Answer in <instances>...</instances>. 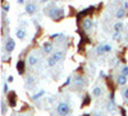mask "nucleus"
Masks as SVG:
<instances>
[{"instance_id":"obj_1","label":"nucleus","mask_w":128,"mask_h":116,"mask_svg":"<svg viewBox=\"0 0 128 116\" xmlns=\"http://www.w3.org/2000/svg\"><path fill=\"white\" fill-rule=\"evenodd\" d=\"M62 58H63V52H62V50L52 52V54L48 58V66H49V67L55 66L59 61H62Z\"/></svg>"},{"instance_id":"obj_2","label":"nucleus","mask_w":128,"mask_h":116,"mask_svg":"<svg viewBox=\"0 0 128 116\" xmlns=\"http://www.w3.org/2000/svg\"><path fill=\"white\" fill-rule=\"evenodd\" d=\"M48 16L51 18V19H54V21H59L60 18H63L64 16V10L62 8H49L48 10Z\"/></svg>"},{"instance_id":"obj_3","label":"nucleus","mask_w":128,"mask_h":116,"mask_svg":"<svg viewBox=\"0 0 128 116\" xmlns=\"http://www.w3.org/2000/svg\"><path fill=\"white\" fill-rule=\"evenodd\" d=\"M56 113L59 116H68L70 113V107H69V104L67 102H59L58 103V106H56Z\"/></svg>"},{"instance_id":"obj_4","label":"nucleus","mask_w":128,"mask_h":116,"mask_svg":"<svg viewBox=\"0 0 128 116\" xmlns=\"http://www.w3.org/2000/svg\"><path fill=\"white\" fill-rule=\"evenodd\" d=\"M14 48H16V41L12 37H8L5 40V44H4V50L6 52V53H12V52L14 50Z\"/></svg>"},{"instance_id":"obj_5","label":"nucleus","mask_w":128,"mask_h":116,"mask_svg":"<svg viewBox=\"0 0 128 116\" xmlns=\"http://www.w3.org/2000/svg\"><path fill=\"white\" fill-rule=\"evenodd\" d=\"M38 63V57L36 54H30L28 58H27V65L30 67H35L36 65Z\"/></svg>"},{"instance_id":"obj_6","label":"nucleus","mask_w":128,"mask_h":116,"mask_svg":"<svg viewBox=\"0 0 128 116\" xmlns=\"http://www.w3.org/2000/svg\"><path fill=\"white\" fill-rule=\"evenodd\" d=\"M42 52H44L45 54H52V44L50 43V41H46V43L42 44Z\"/></svg>"},{"instance_id":"obj_7","label":"nucleus","mask_w":128,"mask_h":116,"mask_svg":"<svg viewBox=\"0 0 128 116\" xmlns=\"http://www.w3.org/2000/svg\"><path fill=\"white\" fill-rule=\"evenodd\" d=\"M82 26H83V30H86V31L91 30L92 26H94L92 19H91V18H84V19H83V22H82Z\"/></svg>"},{"instance_id":"obj_8","label":"nucleus","mask_w":128,"mask_h":116,"mask_svg":"<svg viewBox=\"0 0 128 116\" xmlns=\"http://www.w3.org/2000/svg\"><path fill=\"white\" fill-rule=\"evenodd\" d=\"M106 110H108L110 113H114L116 111V104H115V101L114 99H110L108 102V104H106Z\"/></svg>"},{"instance_id":"obj_9","label":"nucleus","mask_w":128,"mask_h":116,"mask_svg":"<svg viewBox=\"0 0 128 116\" xmlns=\"http://www.w3.org/2000/svg\"><path fill=\"white\" fill-rule=\"evenodd\" d=\"M35 12H36V4L35 3H28L26 5V13L32 16V14H35Z\"/></svg>"},{"instance_id":"obj_10","label":"nucleus","mask_w":128,"mask_h":116,"mask_svg":"<svg viewBox=\"0 0 128 116\" xmlns=\"http://www.w3.org/2000/svg\"><path fill=\"white\" fill-rule=\"evenodd\" d=\"M101 96H102V88H101V87H95V88L92 89V97L99 98V97H101Z\"/></svg>"},{"instance_id":"obj_11","label":"nucleus","mask_w":128,"mask_h":116,"mask_svg":"<svg viewBox=\"0 0 128 116\" xmlns=\"http://www.w3.org/2000/svg\"><path fill=\"white\" fill-rule=\"evenodd\" d=\"M127 81H128V79H127V76H124V75H120L116 78V84H118V85H120V87H123V85H126L127 84Z\"/></svg>"},{"instance_id":"obj_12","label":"nucleus","mask_w":128,"mask_h":116,"mask_svg":"<svg viewBox=\"0 0 128 116\" xmlns=\"http://www.w3.org/2000/svg\"><path fill=\"white\" fill-rule=\"evenodd\" d=\"M74 85H76L77 88H81L84 85V79L82 76H76V79H74Z\"/></svg>"},{"instance_id":"obj_13","label":"nucleus","mask_w":128,"mask_h":116,"mask_svg":"<svg viewBox=\"0 0 128 116\" xmlns=\"http://www.w3.org/2000/svg\"><path fill=\"white\" fill-rule=\"evenodd\" d=\"M124 16H126V8H119L118 10H116V13H115V17L118 18V19H122V18H124Z\"/></svg>"},{"instance_id":"obj_14","label":"nucleus","mask_w":128,"mask_h":116,"mask_svg":"<svg viewBox=\"0 0 128 116\" xmlns=\"http://www.w3.org/2000/svg\"><path fill=\"white\" fill-rule=\"evenodd\" d=\"M114 31L115 32H122V30L124 28V23L123 22H116V23H114Z\"/></svg>"},{"instance_id":"obj_15","label":"nucleus","mask_w":128,"mask_h":116,"mask_svg":"<svg viewBox=\"0 0 128 116\" xmlns=\"http://www.w3.org/2000/svg\"><path fill=\"white\" fill-rule=\"evenodd\" d=\"M16 104H17V102H16V94L13 92H10V94H9V106L14 107Z\"/></svg>"},{"instance_id":"obj_16","label":"nucleus","mask_w":128,"mask_h":116,"mask_svg":"<svg viewBox=\"0 0 128 116\" xmlns=\"http://www.w3.org/2000/svg\"><path fill=\"white\" fill-rule=\"evenodd\" d=\"M17 37L20 39V40H23L26 37V30L24 28H18L17 30Z\"/></svg>"},{"instance_id":"obj_17","label":"nucleus","mask_w":128,"mask_h":116,"mask_svg":"<svg viewBox=\"0 0 128 116\" xmlns=\"http://www.w3.org/2000/svg\"><path fill=\"white\" fill-rule=\"evenodd\" d=\"M17 70H18V73H20V75L24 72V62L23 61H19L17 63Z\"/></svg>"},{"instance_id":"obj_18","label":"nucleus","mask_w":128,"mask_h":116,"mask_svg":"<svg viewBox=\"0 0 128 116\" xmlns=\"http://www.w3.org/2000/svg\"><path fill=\"white\" fill-rule=\"evenodd\" d=\"M96 54H98V56H102V54H105V50H104V44H100V45L96 47Z\"/></svg>"},{"instance_id":"obj_19","label":"nucleus","mask_w":128,"mask_h":116,"mask_svg":"<svg viewBox=\"0 0 128 116\" xmlns=\"http://www.w3.org/2000/svg\"><path fill=\"white\" fill-rule=\"evenodd\" d=\"M94 9H95V7H88L86 10H83V12H81L80 14H78V18L81 17V16H86V14H88V13H91V12H94Z\"/></svg>"},{"instance_id":"obj_20","label":"nucleus","mask_w":128,"mask_h":116,"mask_svg":"<svg viewBox=\"0 0 128 116\" xmlns=\"http://www.w3.org/2000/svg\"><path fill=\"white\" fill-rule=\"evenodd\" d=\"M122 97H123V99L128 101V87L123 89V92H122Z\"/></svg>"},{"instance_id":"obj_21","label":"nucleus","mask_w":128,"mask_h":116,"mask_svg":"<svg viewBox=\"0 0 128 116\" xmlns=\"http://www.w3.org/2000/svg\"><path fill=\"white\" fill-rule=\"evenodd\" d=\"M45 94V90H40L37 94H35V96H32V99H37V98H40V97H42Z\"/></svg>"},{"instance_id":"obj_22","label":"nucleus","mask_w":128,"mask_h":116,"mask_svg":"<svg viewBox=\"0 0 128 116\" xmlns=\"http://www.w3.org/2000/svg\"><path fill=\"white\" fill-rule=\"evenodd\" d=\"M104 50H105V53H110L113 50V48H112L110 44H104Z\"/></svg>"},{"instance_id":"obj_23","label":"nucleus","mask_w":128,"mask_h":116,"mask_svg":"<svg viewBox=\"0 0 128 116\" xmlns=\"http://www.w3.org/2000/svg\"><path fill=\"white\" fill-rule=\"evenodd\" d=\"M120 73L128 78V66H123V67H122V70H120Z\"/></svg>"},{"instance_id":"obj_24","label":"nucleus","mask_w":128,"mask_h":116,"mask_svg":"<svg viewBox=\"0 0 128 116\" xmlns=\"http://www.w3.org/2000/svg\"><path fill=\"white\" fill-rule=\"evenodd\" d=\"M120 37H122L120 32H115V31H114V32H113V39H114V40H116V41H119V40H120Z\"/></svg>"},{"instance_id":"obj_25","label":"nucleus","mask_w":128,"mask_h":116,"mask_svg":"<svg viewBox=\"0 0 128 116\" xmlns=\"http://www.w3.org/2000/svg\"><path fill=\"white\" fill-rule=\"evenodd\" d=\"M6 113V104H5V101H2V115H5Z\"/></svg>"},{"instance_id":"obj_26","label":"nucleus","mask_w":128,"mask_h":116,"mask_svg":"<svg viewBox=\"0 0 128 116\" xmlns=\"http://www.w3.org/2000/svg\"><path fill=\"white\" fill-rule=\"evenodd\" d=\"M9 90H8V81H4L3 83V93L4 94H6Z\"/></svg>"},{"instance_id":"obj_27","label":"nucleus","mask_w":128,"mask_h":116,"mask_svg":"<svg viewBox=\"0 0 128 116\" xmlns=\"http://www.w3.org/2000/svg\"><path fill=\"white\" fill-rule=\"evenodd\" d=\"M28 84H35V78L34 76H28L27 78V85Z\"/></svg>"},{"instance_id":"obj_28","label":"nucleus","mask_w":128,"mask_h":116,"mask_svg":"<svg viewBox=\"0 0 128 116\" xmlns=\"http://www.w3.org/2000/svg\"><path fill=\"white\" fill-rule=\"evenodd\" d=\"M9 10V5L8 4H3V12H8Z\"/></svg>"},{"instance_id":"obj_29","label":"nucleus","mask_w":128,"mask_h":116,"mask_svg":"<svg viewBox=\"0 0 128 116\" xmlns=\"http://www.w3.org/2000/svg\"><path fill=\"white\" fill-rule=\"evenodd\" d=\"M92 116H104L102 113H100V112H98V111H95L94 113H92Z\"/></svg>"},{"instance_id":"obj_30","label":"nucleus","mask_w":128,"mask_h":116,"mask_svg":"<svg viewBox=\"0 0 128 116\" xmlns=\"http://www.w3.org/2000/svg\"><path fill=\"white\" fill-rule=\"evenodd\" d=\"M13 80H14V79H13V76L10 75V76H8V80H6V81H8V83H12Z\"/></svg>"},{"instance_id":"obj_31","label":"nucleus","mask_w":128,"mask_h":116,"mask_svg":"<svg viewBox=\"0 0 128 116\" xmlns=\"http://www.w3.org/2000/svg\"><path fill=\"white\" fill-rule=\"evenodd\" d=\"M17 3H18V4H23L24 0H17Z\"/></svg>"},{"instance_id":"obj_32","label":"nucleus","mask_w":128,"mask_h":116,"mask_svg":"<svg viewBox=\"0 0 128 116\" xmlns=\"http://www.w3.org/2000/svg\"><path fill=\"white\" fill-rule=\"evenodd\" d=\"M100 76H101V78H104V76H105V72H102V71H101V72H100Z\"/></svg>"},{"instance_id":"obj_33","label":"nucleus","mask_w":128,"mask_h":116,"mask_svg":"<svg viewBox=\"0 0 128 116\" xmlns=\"http://www.w3.org/2000/svg\"><path fill=\"white\" fill-rule=\"evenodd\" d=\"M40 2H41V3H46V2H48V0H40Z\"/></svg>"},{"instance_id":"obj_34","label":"nucleus","mask_w":128,"mask_h":116,"mask_svg":"<svg viewBox=\"0 0 128 116\" xmlns=\"http://www.w3.org/2000/svg\"><path fill=\"white\" fill-rule=\"evenodd\" d=\"M127 40H128V32H127Z\"/></svg>"},{"instance_id":"obj_35","label":"nucleus","mask_w":128,"mask_h":116,"mask_svg":"<svg viewBox=\"0 0 128 116\" xmlns=\"http://www.w3.org/2000/svg\"><path fill=\"white\" fill-rule=\"evenodd\" d=\"M54 2H59V0H54Z\"/></svg>"}]
</instances>
